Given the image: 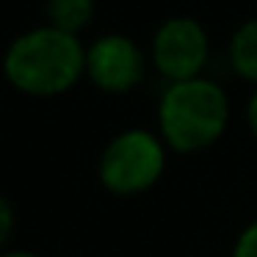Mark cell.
Listing matches in <instances>:
<instances>
[{"mask_svg": "<svg viewBox=\"0 0 257 257\" xmlns=\"http://www.w3.org/2000/svg\"><path fill=\"white\" fill-rule=\"evenodd\" d=\"M86 69V53L72 34L36 28L20 36L6 53V75L20 91L50 97L67 91Z\"/></svg>", "mask_w": 257, "mask_h": 257, "instance_id": "6da1fadb", "label": "cell"}, {"mask_svg": "<svg viewBox=\"0 0 257 257\" xmlns=\"http://www.w3.org/2000/svg\"><path fill=\"white\" fill-rule=\"evenodd\" d=\"M161 133L174 150L196 152L210 147L224 133L229 119L227 94L210 80L172 83L161 100Z\"/></svg>", "mask_w": 257, "mask_h": 257, "instance_id": "7a4b0ae2", "label": "cell"}, {"mask_svg": "<svg viewBox=\"0 0 257 257\" xmlns=\"http://www.w3.org/2000/svg\"><path fill=\"white\" fill-rule=\"evenodd\" d=\"M163 172V147L147 130H127L105 147L100 158V180L113 194L147 191Z\"/></svg>", "mask_w": 257, "mask_h": 257, "instance_id": "3957f363", "label": "cell"}, {"mask_svg": "<svg viewBox=\"0 0 257 257\" xmlns=\"http://www.w3.org/2000/svg\"><path fill=\"white\" fill-rule=\"evenodd\" d=\"M152 53H155V67L161 69L163 78H169L172 83L194 80L207 58L205 31L188 17H174L163 23L155 34Z\"/></svg>", "mask_w": 257, "mask_h": 257, "instance_id": "277c9868", "label": "cell"}, {"mask_svg": "<svg viewBox=\"0 0 257 257\" xmlns=\"http://www.w3.org/2000/svg\"><path fill=\"white\" fill-rule=\"evenodd\" d=\"M86 69L89 78L100 86L102 91L122 94L130 91L144 75V61H141L139 47L124 36H102L94 42L86 56Z\"/></svg>", "mask_w": 257, "mask_h": 257, "instance_id": "5b68a950", "label": "cell"}, {"mask_svg": "<svg viewBox=\"0 0 257 257\" xmlns=\"http://www.w3.org/2000/svg\"><path fill=\"white\" fill-rule=\"evenodd\" d=\"M229 58H232V67L240 78L257 83V20L246 23L243 28L232 36Z\"/></svg>", "mask_w": 257, "mask_h": 257, "instance_id": "8992f818", "label": "cell"}, {"mask_svg": "<svg viewBox=\"0 0 257 257\" xmlns=\"http://www.w3.org/2000/svg\"><path fill=\"white\" fill-rule=\"evenodd\" d=\"M50 23L53 28L64 31V34H78L80 28H86L94 12V3L91 0H50Z\"/></svg>", "mask_w": 257, "mask_h": 257, "instance_id": "52a82bcc", "label": "cell"}, {"mask_svg": "<svg viewBox=\"0 0 257 257\" xmlns=\"http://www.w3.org/2000/svg\"><path fill=\"white\" fill-rule=\"evenodd\" d=\"M232 257H257V221L249 224V227L240 232Z\"/></svg>", "mask_w": 257, "mask_h": 257, "instance_id": "ba28073f", "label": "cell"}, {"mask_svg": "<svg viewBox=\"0 0 257 257\" xmlns=\"http://www.w3.org/2000/svg\"><path fill=\"white\" fill-rule=\"evenodd\" d=\"M0 238L6 240L9 238V232H12V205L9 202H0Z\"/></svg>", "mask_w": 257, "mask_h": 257, "instance_id": "9c48e42d", "label": "cell"}, {"mask_svg": "<svg viewBox=\"0 0 257 257\" xmlns=\"http://www.w3.org/2000/svg\"><path fill=\"white\" fill-rule=\"evenodd\" d=\"M249 124H251V130H254V136H257V94L251 97V102H249Z\"/></svg>", "mask_w": 257, "mask_h": 257, "instance_id": "30bf717a", "label": "cell"}, {"mask_svg": "<svg viewBox=\"0 0 257 257\" xmlns=\"http://www.w3.org/2000/svg\"><path fill=\"white\" fill-rule=\"evenodd\" d=\"M3 257H36V254H31V251H6Z\"/></svg>", "mask_w": 257, "mask_h": 257, "instance_id": "8fae6325", "label": "cell"}]
</instances>
